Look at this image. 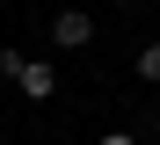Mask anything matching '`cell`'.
Segmentation results:
<instances>
[{
	"label": "cell",
	"mask_w": 160,
	"mask_h": 145,
	"mask_svg": "<svg viewBox=\"0 0 160 145\" xmlns=\"http://www.w3.org/2000/svg\"><path fill=\"white\" fill-rule=\"evenodd\" d=\"M51 44H58V51H88V44H95V15H88V7L51 15Z\"/></svg>",
	"instance_id": "cell-1"
},
{
	"label": "cell",
	"mask_w": 160,
	"mask_h": 145,
	"mask_svg": "<svg viewBox=\"0 0 160 145\" xmlns=\"http://www.w3.org/2000/svg\"><path fill=\"white\" fill-rule=\"evenodd\" d=\"M15 87H22V94H29V102H51V94H58V73H51L44 58H29V65H22V80H15Z\"/></svg>",
	"instance_id": "cell-2"
},
{
	"label": "cell",
	"mask_w": 160,
	"mask_h": 145,
	"mask_svg": "<svg viewBox=\"0 0 160 145\" xmlns=\"http://www.w3.org/2000/svg\"><path fill=\"white\" fill-rule=\"evenodd\" d=\"M22 65H29V58H22L15 44H0V80H22Z\"/></svg>",
	"instance_id": "cell-3"
},
{
	"label": "cell",
	"mask_w": 160,
	"mask_h": 145,
	"mask_svg": "<svg viewBox=\"0 0 160 145\" xmlns=\"http://www.w3.org/2000/svg\"><path fill=\"white\" fill-rule=\"evenodd\" d=\"M138 80H153V87H160V44H146V51H138Z\"/></svg>",
	"instance_id": "cell-4"
},
{
	"label": "cell",
	"mask_w": 160,
	"mask_h": 145,
	"mask_svg": "<svg viewBox=\"0 0 160 145\" xmlns=\"http://www.w3.org/2000/svg\"><path fill=\"white\" fill-rule=\"evenodd\" d=\"M95 145H138V138H131V131H109V138H95Z\"/></svg>",
	"instance_id": "cell-5"
},
{
	"label": "cell",
	"mask_w": 160,
	"mask_h": 145,
	"mask_svg": "<svg viewBox=\"0 0 160 145\" xmlns=\"http://www.w3.org/2000/svg\"><path fill=\"white\" fill-rule=\"evenodd\" d=\"M44 145H51V138H44Z\"/></svg>",
	"instance_id": "cell-6"
}]
</instances>
